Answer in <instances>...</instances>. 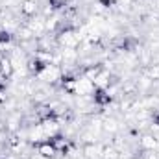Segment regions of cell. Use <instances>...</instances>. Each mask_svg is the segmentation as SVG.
I'll list each match as a JSON object with an SVG mask.
<instances>
[{
    "label": "cell",
    "mask_w": 159,
    "mask_h": 159,
    "mask_svg": "<svg viewBox=\"0 0 159 159\" xmlns=\"http://www.w3.org/2000/svg\"><path fill=\"white\" fill-rule=\"evenodd\" d=\"M24 24L30 28V32L34 34L35 39H39V37H43V35L46 34V28H44V17H43L41 13L39 15H35V17H32V19H26Z\"/></svg>",
    "instance_id": "7"
},
{
    "label": "cell",
    "mask_w": 159,
    "mask_h": 159,
    "mask_svg": "<svg viewBox=\"0 0 159 159\" xmlns=\"http://www.w3.org/2000/svg\"><path fill=\"white\" fill-rule=\"evenodd\" d=\"M7 98H9V94H7V89H6V85L0 81V106H4V104L7 102Z\"/></svg>",
    "instance_id": "12"
},
{
    "label": "cell",
    "mask_w": 159,
    "mask_h": 159,
    "mask_svg": "<svg viewBox=\"0 0 159 159\" xmlns=\"http://www.w3.org/2000/svg\"><path fill=\"white\" fill-rule=\"evenodd\" d=\"M34 78L37 80V81H41L43 85L56 87V85H59V81H61V78H63V69H61V65L46 63Z\"/></svg>",
    "instance_id": "1"
},
{
    "label": "cell",
    "mask_w": 159,
    "mask_h": 159,
    "mask_svg": "<svg viewBox=\"0 0 159 159\" xmlns=\"http://www.w3.org/2000/svg\"><path fill=\"white\" fill-rule=\"evenodd\" d=\"M13 74H15V69H13L11 57H9L7 54L0 56V78L9 80V78H13Z\"/></svg>",
    "instance_id": "11"
},
{
    "label": "cell",
    "mask_w": 159,
    "mask_h": 159,
    "mask_svg": "<svg viewBox=\"0 0 159 159\" xmlns=\"http://www.w3.org/2000/svg\"><path fill=\"white\" fill-rule=\"evenodd\" d=\"M113 81H115V74H113L111 70L104 69V67H102V70L96 74V78L93 80V83H94L96 89H107Z\"/></svg>",
    "instance_id": "10"
},
{
    "label": "cell",
    "mask_w": 159,
    "mask_h": 159,
    "mask_svg": "<svg viewBox=\"0 0 159 159\" xmlns=\"http://www.w3.org/2000/svg\"><path fill=\"white\" fill-rule=\"evenodd\" d=\"M137 144H139V152H157L159 150V139L150 131V129L139 133Z\"/></svg>",
    "instance_id": "3"
},
{
    "label": "cell",
    "mask_w": 159,
    "mask_h": 159,
    "mask_svg": "<svg viewBox=\"0 0 159 159\" xmlns=\"http://www.w3.org/2000/svg\"><path fill=\"white\" fill-rule=\"evenodd\" d=\"M41 13V6L39 0H20V6H19V15L26 20V19H32L35 15Z\"/></svg>",
    "instance_id": "6"
},
{
    "label": "cell",
    "mask_w": 159,
    "mask_h": 159,
    "mask_svg": "<svg viewBox=\"0 0 159 159\" xmlns=\"http://www.w3.org/2000/svg\"><path fill=\"white\" fill-rule=\"evenodd\" d=\"M102 131H104V135L117 137L122 131V122L115 115H102Z\"/></svg>",
    "instance_id": "4"
},
{
    "label": "cell",
    "mask_w": 159,
    "mask_h": 159,
    "mask_svg": "<svg viewBox=\"0 0 159 159\" xmlns=\"http://www.w3.org/2000/svg\"><path fill=\"white\" fill-rule=\"evenodd\" d=\"M102 152H104V143H100V141L87 143L81 146L83 159H102Z\"/></svg>",
    "instance_id": "9"
},
{
    "label": "cell",
    "mask_w": 159,
    "mask_h": 159,
    "mask_svg": "<svg viewBox=\"0 0 159 159\" xmlns=\"http://www.w3.org/2000/svg\"><path fill=\"white\" fill-rule=\"evenodd\" d=\"M41 128H43V133L46 139H54L57 137L59 133H63V124L57 117H46V119L39 120Z\"/></svg>",
    "instance_id": "2"
},
{
    "label": "cell",
    "mask_w": 159,
    "mask_h": 159,
    "mask_svg": "<svg viewBox=\"0 0 159 159\" xmlns=\"http://www.w3.org/2000/svg\"><path fill=\"white\" fill-rule=\"evenodd\" d=\"M94 83L91 80H87L85 76L78 74V80H76V94L74 96H80V98H93L94 96Z\"/></svg>",
    "instance_id": "5"
},
{
    "label": "cell",
    "mask_w": 159,
    "mask_h": 159,
    "mask_svg": "<svg viewBox=\"0 0 159 159\" xmlns=\"http://www.w3.org/2000/svg\"><path fill=\"white\" fill-rule=\"evenodd\" d=\"M35 152H37V156L41 159H56L59 156V152H57V148L54 146V143L48 139V141H43L39 144H35Z\"/></svg>",
    "instance_id": "8"
}]
</instances>
